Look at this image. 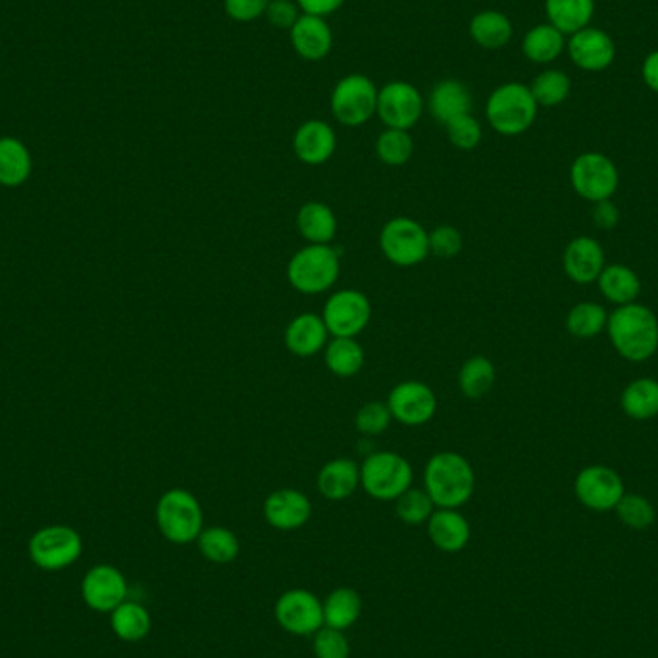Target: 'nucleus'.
I'll list each match as a JSON object with an SVG mask.
<instances>
[{
	"label": "nucleus",
	"instance_id": "obj_1",
	"mask_svg": "<svg viewBox=\"0 0 658 658\" xmlns=\"http://www.w3.org/2000/svg\"><path fill=\"white\" fill-rule=\"evenodd\" d=\"M607 333L616 353L626 361H649L658 351V318L649 306H618L609 314Z\"/></svg>",
	"mask_w": 658,
	"mask_h": 658
},
{
	"label": "nucleus",
	"instance_id": "obj_2",
	"mask_svg": "<svg viewBox=\"0 0 658 658\" xmlns=\"http://www.w3.org/2000/svg\"><path fill=\"white\" fill-rule=\"evenodd\" d=\"M424 489L438 509H461L474 495V468L461 453H435L425 464Z\"/></svg>",
	"mask_w": 658,
	"mask_h": 658
},
{
	"label": "nucleus",
	"instance_id": "obj_3",
	"mask_svg": "<svg viewBox=\"0 0 658 658\" xmlns=\"http://www.w3.org/2000/svg\"><path fill=\"white\" fill-rule=\"evenodd\" d=\"M156 526L174 546H189L205 530V512L191 491L170 489L156 503Z\"/></svg>",
	"mask_w": 658,
	"mask_h": 658
},
{
	"label": "nucleus",
	"instance_id": "obj_4",
	"mask_svg": "<svg viewBox=\"0 0 658 658\" xmlns=\"http://www.w3.org/2000/svg\"><path fill=\"white\" fill-rule=\"evenodd\" d=\"M340 274V253L332 245H306L287 264L291 287L303 295L326 293L337 284Z\"/></svg>",
	"mask_w": 658,
	"mask_h": 658
},
{
	"label": "nucleus",
	"instance_id": "obj_5",
	"mask_svg": "<svg viewBox=\"0 0 658 658\" xmlns=\"http://www.w3.org/2000/svg\"><path fill=\"white\" fill-rule=\"evenodd\" d=\"M414 470L403 454L377 451L361 464V488L375 501H396L412 488Z\"/></svg>",
	"mask_w": 658,
	"mask_h": 658
},
{
	"label": "nucleus",
	"instance_id": "obj_6",
	"mask_svg": "<svg viewBox=\"0 0 658 658\" xmlns=\"http://www.w3.org/2000/svg\"><path fill=\"white\" fill-rule=\"evenodd\" d=\"M485 116L497 134L514 137L531 128L538 116V102L530 87L522 84H504L491 92Z\"/></svg>",
	"mask_w": 658,
	"mask_h": 658
},
{
	"label": "nucleus",
	"instance_id": "obj_7",
	"mask_svg": "<svg viewBox=\"0 0 658 658\" xmlns=\"http://www.w3.org/2000/svg\"><path fill=\"white\" fill-rule=\"evenodd\" d=\"M377 92L374 81L364 73H348L333 87V118L345 128H361L377 112Z\"/></svg>",
	"mask_w": 658,
	"mask_h": 658
},
{
	"label": "nucleus",
	"instance_id": "obj_8",
	"mask_svg": "<svg viewBox=\"0 0 658 658\" xmlns=\"http://www.w3.org/2000/svg\"><path fill=\"white\" fill-rule=\"evenodd\" d=\"M380 248L391 264L411 268L430 256V234L416 219L396 216L382 227Z\"/></svg>",
	"mask_w": 658,
	"mask_h": 658
},
{
	"label": "nucleus",
	"instance_id": "obj_9",
	"mask_svg": "<svg viewBox=\"0 0 658 658\" xmlns=\"http://www.w3.org/2000/svg\"><path fill=\"white\" fill-rule=\"evenodd\" d=\"M29 559L41 570L58 572L71 567L84 552V541L70 526H47L29 539Z\"/></svg>",
	"mask_w": 658,
	"mask_h": 658
},
{
	"label": "nucleus",
	"instance_id": "obj_10",
	"mask_svg": "<svg viewBox=\"0 0 658 658\" xmlns=\"http://www.w3.org/2000/svg\"><path fill=\"white\" fill-rule=\"evenodd\" d=\"M372 318L370 298L356 289H341L327 298L322 320L332 337H353L361 335Z\"/></svg>",
	"mask_w": 658,
	"mask_h": 658
},
{
	"label": "nucleus",
	"instance_id": "obj_11",
	"mask_svg": "<svg viewBox=\"0 0 658 658\" xmlns=\"http://www.w3.org/2000/svg\"><path fill=\"white\" fill-rule=\"evenodd\" d=\"M573 191L589 203L610 200L620 184V176L609 156L586 153L573 160L570 168Z\"/></svg>",
	"mask_w": 658,
	"mask_h": 658
},
{
	"label": "nucleus",
	"instance_id": "obj_12",
	"mask_svg": "<svg viewBox=\"0 0 658 658\" xmlns=\"http://www.w3.org/2000/svg\"><path fill=\"white\" fill-rule=\"evenodd\" d=\"M276 622L282 630L291 636L312 637L322 630L324 623V605L318 595L308 589H289L276 601L274 607Z\"/></svg>",
	"mask_w": 658,
	"mask_h": 658
},
{
	"label": "nucleus",
	"instance_id": "obj_13",
	"mask_svg": "<svg viewBox=\"0 0 658 658\" xmlns=\"http://www.w3.org/2000/svg\"><path fill=\"white\" fill-rule=\"evenodd\" d=\"M425 102L422 92L409 81H391L377 92V116L385 128L409 129L414 128L422 114Z\"/></svg>",
	"mask_w": 658,
	"mask_h": 658
},
{
	"label": "nucleus",
	"instance_id": "obj_14",
	"mask_svg": "<svg viewBox=\"0 0 658 658\" xmlns=\"http://www.w3.org/2000/svg\"><path fill=\"white\" fill-rule=\"evenodd\" d=\"M576 497L586 509L595 512H609L615 510L616 504L620 503L626 489H623L622 478L616 474L609 467L583 468L580 474L576 475L573 483Z\"/></svg>",
	"mask_w": 658,
	"mask_h": 658
},
{
	"label": "nucleus",
	"instance_id": "obj_15",
	"mask_svg": "<svg viewBox=\"0 0 658 658\" xmlns=\"http://www.w3.org/2000/svg\"><path fill=\"white\" fill-rule=\"evenodd\" d=\"M387 406H390L391 416L399 424L418 428V425L428 424L435 416L438 396L428 383L409 380L391 390Z\"/></svg>",
	"mask_w": 658,
	"mask_h": 658
},
{
	"label": "nucleus",
	"instance_id": "obj_16",
	"mask_svg": "<svg viewBox=\"0 0 658 658\" xmlns=\"http://www.w3.org/2000/svg\"><path fill=\"white\" fill-rule=\"evenodd\" d=\"M81 597L97 612H112L128 599L126 576L112 564H97L81 581Z\"/></svg>",
	"mask_w": 658,
	"mask_h": 658
},
{
	"label": "nucleus",
	"instance_id": "obj_17",
	"mask_svg": "<svg viewBox=\"0 0 658 658\" xmlns=\"http://www.w3.org/2000/svg\"><path fill=\"white\" fill-rule=\"evenodd\" d=\"M311 517V499L298 489H277L264 501V518L274 530H301L308 524Z\"/></svg>",
	"mask_w": 658,
	"mask_h": 658
},
{
	"label": "nucleus",
	"instance_id": "obj_18",
	"mask_svg": "<svg viewBox=\"0 0 658 658\" xmlns=\"http://www.w3.org/2000/svg\"><path fill=\"white\" fill-rule=\"evenodd\" d=\"M562 266L567 276L572 279L573 284L589 285L595 284L599 276H601L605 264V251H602L601 243L581 235V237H573L572 242L568 243L562 255Z\"/></svg>",
	"mask_w": 658,
	"mask_h": 658
},
{
	"label": "nucleus",
	"instance_id": "obj_19",
	"mask_svg": "<svg viewBox=\"0 0 658 658\" xmlns=\"http://www.w3.org/2000/svg\"><path fill=\"white\" fill-rule=\"evenodd\" d=\"M337 149L335 129L324 120H306L293 135V153L306 166H322Z\"/></svg>",
	"mask_w": 658,
	"mask_h": 658
},
{
	"label": "nucleus",
	"instance_id": "obj_20",
	"mask_svg": "<svg viewBox=\"0 0 658 658\" xmlns=\"http://www.w3.org/2000/svg\"><path fill=\"white\" fill-rule=\"evenodd\" d=\"M289 39L293 50L306 62H320L333 49L332 28L326 18L320 16L301 14L289 29Z\"/></svg>",
	"mask_w": 658,
	"mask_h": 658
},
{
	"label": "nucleus",
	"instance_id": "obj_21",
	"mask_svg": "<svg viewBox=\"0 0 658 658\" xmlns=\"http://www.w3.org/2000/svg\"><path fill=\"white\" fill-rule=\"evenodd\" d=\"M428 536L443 552H461L470 543L472 528L459 509H435L428 520Z\"/></svg>",
	"mask_w": 658,
	"mask_h": 658
},
{
	"label": "nucleus",
	"instance_id": "obj_22",
	"mask_svg": "<svg viewBox=\"0 0 658 658\" xmlns=\"http://www.w3.org/2000/svg\"><path fill=\"white\" fill-rule=\"evenodd\" d=\"M327 337H330V332H327L324 320L312 312H303L291 320L284 335L285 347L289 348V353L303 356V359L324 351Z\"/></svg>",
	"mask_w": 658,
	"mask_h": 658
},
{
	"label": "nucleus",
	"instance_id": "obj_23",
	"mask_svg": "<svg viewBox=\"0 0 658 658\" xmlns=\"http://www.w3.org/2000/svg\"><path fill=\"white\" fill-rule=\"evenodd\" d=\"M568 50L573 62L583 70H605L615 60V43L599 29L583 28L573 33Z\"/></svg>",
	"mask_w": 658,
	"mask_h": 658
},
{
	"label": "nucleus",
	"instance_id": "obj_24",
	"mask_svg": "<svg viewBox=\"0 0 658 658\" xmlns=\"http://www.w3.org/2000/svg\"><path fill=\"white\" fill-rule=\"evenodd\" d=\"M361 488V467L353 459H333L320 468L318 491L320 495L340 503L356 493Z\"/></svg>",
	"mask_w": 658,
	"mask_h": 658
},
{
	"label": "nucleus",
	"instance_id": "obj_25",
	"mask_svg": "<svg viewBox=\"0 0 658 658\" xmlns=\"http://www.w3.org/2000/svg\"><path fill=\"white\" fill-rule=\"evenodd\" d=\"M433 120L446 126L472 110V92L459 79H443L433 87L428 99Z\"/></svg>",
	"mask_w": 658,
	"mask_h": 658
},
{
	"label": "nucleus",
	"instance_id": "obj_26",
	"mask_svg": "<svg viewBox=\"0 0 658 658\" xmlns=\"http://www.w3.org/2000/svg\"><path fill=\"white\" fill-rule=\"evenodd\" d=\"M297 229L308 245H332L337 235V218L326 203L311 200L298 210Z\"/></svg>",
	"mask_w": 658,
	"mask_h": 658
},
{
	"label": "nucleus",
	"instance_id": "obj_27",
	"mask_svg": "<svg viewBox=\"0 0 658 658\" xmlns=\"http://www.w3.org/2000/svg\"><path fill=\"white\" fill-rule=\"evenodd\" d=\"M602 297L616 306L631 305L641 295V279L626 264L605 266L597 279Z\"/></svg>",
	"mask_w": 658,
	"mask_h": 658
},
{
	"label": "nucleus",
	"instance_id": "obj_28",
	"mask_svg": "<svg viewBox=\"0 0 658 658\" xmlns=\"http://www.w3.org/2000/svg\"><path fill=\"white\" fill-rule=\"evenodd\" d=\"M33 170V158L28 147L16 137H0V185L20 187Z\"/></svg>",
	"mask_w": 658,
	"mask_h": 658
},
{
	"label": "nucleus",
	"instance_id": "obj_29",
	"mask_svg": "<svg viewBox=\"0 0 658 658\" xmlns=\"http://www.w3.org/2000/svg\"><path fill=\"white\" fill-rule=\"evenodd\" d=\"M110 626L118 639L137 644L149 636L153 628V618L149 610L143 607L141 602L126 601L110 612Z\"/></svg>",
	"mask_w": 658,
	"mask_h": 658
},
{
	"label": "nucleus",
	"instance_id": "obj_30",
	"mask_svg": "<svg viewBox=\"0 0 658 658\" xmlns=\"http://www.w3.org/2000/svg\"><path fill=\"white\" fill-rule=\"evenodd\" d=\"M322 605H324V623L330 628L345 631L361 620L362 597L356 589H333Z\"/></svg>",
	"mask_w": 658,
	"mask_h": 658
},
{
	"label": "nucleus",
	"instance_id": "obj_31",
	"mask_svg": "<svg viewBox=\"0 0 658 658\" xmlns=\"http://www.w3.org/2000/svg\"><path fill=\"white\" fill-rule=\"evenodd\" d=\"M470 37L482 49L499 50L507 47L512 39V23L503 12L482 10L470 22Z\"/></svg>",
	"mask_w": 658,
	"mask_h": 658
},
{
	"label": "nucleus",
	"instance_id": "obj_32",
	"mask_svg": "<svg viewBox=\"0 0 658 658\" xmlns=\"http://www.w3.org/2000/svg\"><path fill=\"white\" fill-rule=\"evenodd\" d=\"M623 414L631 420H651L658 416V382L652 377H639L631 382L620 396Z\"/></svg>",
	"mask_w": 658,
	"mask_h": 658
},
{
	"label": "nucleus",
	"instance_id": "obj_33",
	"mask_svg": "<svg viewBox=\"0 0 658 658\" xmlns=\"http://www.w3.org/2000/svg\"><path fill=\"white\" fill-rule=\"evenodd\" d=\"M324 361L333 375L353 377L364 366V348L353 337H333L324 348Z\"/></svg>",
	"mask_w": 658,
	"mask_h": 658
},
{
	"label": "nucleus",
	"instance_id": "obj_34",
	"mask_svg": "<svg viewBox=\"0 0 658 658\" xmlns=\"http://www.w3.org/2000/svg\"><path fill=\"white\" fill-rule=\"evenodd\" d=\"M197 546L200 554L206 560L214 562V564H229L242 552L239 538L235 536L234 531L229 530V528H224V526L205 528V530L200 531V536H198Z\"/></svg>",
	"mask_w": 658,
	"mask_h": 658
},
{
	"label": "nucleus",
	"instance_id": "obj_35",
	"mask_svg": "<svg viewBox=\"0 0 658 658\" xmlns=\"http://www.w3.org/2000/svg\"><path fill=\"white\" fill-rule=\"evenodd\" d=\"M547 14L560 33H578L593 14V0H547Z\"/></svg>",
	"mask_w": 658,
	"mask_h": 658
},
{
	"label": "nucleus",
	"instance_id": "obj_36",
	"mask_svg": "<svg viewBox=\"0 0 658 658\" xmlns=\"http://www.w3.org/2000/svg\"><path fill=\"white\" fill-rule=\"evenodd\" d=\"M495 364L488 356H472L459 372V387L468 399H482L495 385Z\"/></svg>",
	"mask_w": 658,
	"mask_h": 658
},
{
	"label": "nucleus",
	"instance_id": "obj_37",
	"mask_svg": "<svg viewBox=\"0 0 658 658\" xmlns=\"http://www.w3.org/2000/svg\"><path fill=\"white\" fill-rule=\"evenodd\" d=\"M609 312L599 303H580L568 312L567 330L578 340H591L607 330Z\"/></svg>",
	"mask_w": 658,
	"mask_h": 658
},
{
	"label": "nucleus",
	"instance_id": "obj_38",
	"mask_svg": "<svg viewBox=\"0 0 658 658\" xmlns=\"http://www.w3.org/2000/svg\"><path fill=\"white\" fill-rule=\"evenodd\" d=\"M524 55L536 65H547L559 57L564 47V39L559 29L552 26H538L530 29L524 39Z\"/></svg>",
	"mask_w": 658,
	"mask_h": 658
},
{
	"label": "nucleus",
	"instance_id": "obj_39",
	"mask_svg": "<svg viewBox=\"0 0 658 658\" xmlns=\"http://www.w3.org/2000/svg\"><path fill=\"white\" fill-rule=\"evenodd\" d=\"M412 153H414V141H412L411 134L404 129L387 128L380 134L377 141H375V155L385 166H391V168L404 166L411 160Z\"/></svg>",
	"mask_w": 658,
	"mask_h": 658
},
{
	"label": "nucleus",
	"instance_id": "obj_40",
	"mask_svg": "<svg viewBox=\"0 0 658 658\" xmlns=\"http://www.w3.org/2000/svg\"><path fill=\"white\" fill-rule=\"evenodd\" d=\"M432 497L425 493V489H406L403 495L395 501L396 517L406 526L428 524V520L435 512Z\"/></svg>",
	"mask_w": 658,
	"mask_h": 658
},
{
	"label": "nucleus",
	"instance_id": "obj_41",
	"mask_svg": "<svg viewBox=\"0 0 658 658\" xmlns=\"http://www.w3.org/2000/svg\"><path fill=\"white\" fill-rule=\"evenodd\" d=\"M538 107H557L570 92V79L559 70L543 71L530 87Z\"/></svg>",
	"mask_w": 658,
	"mask_h": 658
},
{
	"label": "nucleus",
	"instance_id": "obj_42",
	"mask_svg": "<svg viewBox=\"0 0 658 658\" xmlns=\"http://www.w3.org/2000/svg\"><path fill=\"white\" fill-rule=\"evenodd\" d=\"M615 510L620 522L631 530H647L655 524V518H657L651 501L645 499L644 495H637V493H623Z\"/></svg>",
	"mask_w": 658,
	"mask_h": 658
},
{
	"label": "nucleus",
	"instance_id": "obj_43",
	"mask_svg": "<svg viewBox=\"0 0 658 658\" xmlns=\"http://www.w3.org/2000/svg\"><path fill=\"white\" fill-rule=\"evenodd\" d=\"M391 420H393V416H391L387 403L372 401V403H366L364 406H361V411L356 412L354 428H356L362 435L374 438V435H382V433L390 428Z\"/></svg>",
	"mask_w": 658,
	"mask_h": 658
},
{
	"label": "nucleus",
	"instance_id": "obj_44",
	"mask_svg": "<svg viewBox=\"0 0 658 658\" xmlns=\"http://www.w3.org/2000/svg\"><path fill=\"white\" fill-rule=\"evenodd\" d=\"M312 652L316 658H348L351 645L345 631L324 626L312 636Z\"/></svg>",
	"mask_w": 658,
	"mask_h": 658
},
{
	"label": "nucleus",
	"instance_id": "obj_45",
	"mask_svg": "<svg viewBox=\"0 0 658 658\" xmlns=\"http://www.w3.org/2000/svg\"><path fill=\"white\" fill-rule=\"evenodd\" d=\"M446 137L453 147L461 150H474L482 143L483 131L480 121L472 114H464L445 126Z\"/></svg>",
	"mask_w": 658,
	"mask_h": 658
},
{
	"label": "nucleus",
	"instance_id": "obj_46",
	"mask_svg": "<svg viewBox=\"0 0 658 658\" xmlns=\"http://www.w3.org/2000/svg\"><path fill=\"white\" fill-rule=\"evenodd\" d=\"M464 239L453 226H439L430 234V255L439 258H454L462 251Z\"/></svg>",
	"mask_w": 658,
	"mask_h": 658
},
{
	"label": "nucleus",
	"instance_id": "obj_47",
	"mask_svg": "<svg viewBox=\"0 0 658 658\" xmlns=\"http://www.w3.org/2000/svg\"><path fill=\"white\" fill-rule=\"evenodd\" d=\"M268 4L269 0H224L226 14L239 23L256 22L258 18H264Z\"/></svg>",
	"mask_w": 658,
	"mask_h": 658
},
{
	"label": "nucleus",
	"instance_id": "obj_48",
	"mask_svg": "<svg viewBox=\"0 0 658 658\" xmlns=\"http://www.w3.org/2000/svg\"><path fill=\"white\" fill-rule=\"evenodd\" d=\"M264 18L276 29H291L301 18V8L295 0H269Z\"/></svg>",
	"mask_w": 658,
	"mask_h": 658
},
{
	"label": "nucleus",
	"instance_id": "obj_49",
	"mask_svg": "<svg viewBox=\"0 0 658 658\" xmlns=\"http://www.w3.org/2000/svg\"><path fill=\"white\" fill-rule=\"evenodd\" d=\"M295 2L303 14L320 16V18L335 14L345 4V0H295Z\"/></svg>",
	"mask_w": 658,
	"mask_h": 658
},
{
	"label": "nucleus",
	"instance_id": "obj_50",
	"mask_svg": "<svg viewBox=\"0 0 658 658\" xmlns=\"http://www.w3.org/2000/svg\"><path fill=\"white\" fill-rule=\"evenodd\" d=\"M591 214H593L595 226L601 227V229H612L620 219L618 208L610 200L595 203L593 213Z\"/></svg>",
	"mask_w": 658,
	"mask_h": 658
},
{
	"label": "nucleus",
	"instance_id": "obj_51",
	"mask_svg": "<svg viewBox=\"0 0 658 658\" xmlns=\"http://www.w3.org/2000/svg\"><path fill=\"white\" fill-rule=\"evenodd\" d=\"M644 78L647 86L651 87L652 91L658 92V50L645 60Z\"/></svg>",
	"mask_w": 658,
	"mask_h": 658
}]
</instances>
